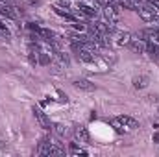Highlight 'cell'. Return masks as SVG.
<instances>
[{
    "label": "cell",
    "mask_w": 159,
    "mask_h": 157,
    "mask_svg": "<svg viewBox=\"0 0 159 157\" xmlns=\"http://www.w3.org/2000/svg\"><path fill=\"white\" fill-rule=\"evenodd\" d=\"M128 46H129L135 54H144V52H146V41L144 39H135V37H133Z\"/></svg>",
    "instance_id": "cell-9"
},
{
    "label": "cell",
    "mask_w": 159,
    "mask_h": 157,
    "mask_svg": "<svg viewBox=\"0 0 159 157\" xmlns=\"http://www.w3.org/2000/svg\"><path fill=\"white\" fill-rule=\"evenodd\" d=\"M74 137L78 139L80 142H89V131H87V128L85 126H78L74 129Z\"/></svg>",
    "instance_id": "cell-11"
},
{
    "label": "cell",
    "mask_w": 159,
    "mask_h": 157,
    "mask_svg": "<svg viewBox=\"0 0 159 157\" xmlns=\"http://www.w3.org/2000/svg\"><path fill=\"white\" fill-rule=\"evenodd\" d=\"M78 9L85 17H96L100 11L96 0H78Z\"/></svg>",
    "instance_id": "cell-1"
},
{
    "label": "cell",
    "mask_w": 159,
    "mask_h": 157,
    "mask_svg": "<svg viewBox=\"0 0 159 157\" xmlns=\"http://www.w3.org/2000/svg\"><path fill=\"white\" fill-rule=\"evenodd\" d=\"M104 15H106V19H107V22H119L120 20V6L117 2H109V4H106L104 6Z\"/></svg>",
    "instance_id": "cell-2"
},
{
    "label": "cell",
    "mask_w": 159,
    "mask_h": 157,
    "mask_svg": "<svg viewBox=\"0 0 159 157\" xmlns=\"http://www.w3.org/2000/svg\"><path fill=\"white\" fill-rule=\"evenodd\" d=\"M56 6H57V7H65V9H69V2H65V0L56 2Z\"/></svg>",
    "instance_id": "cell-19"
},
{
    "label": "cell",
    "mask_w": 159,
    "mask_h": 157,
    "mask_svg": "<svg viewBox=\"0 0 159 157\" xmlns=\"http://www.w3.org/2000/svg\"><path fill=\"white\" fill-rule=\"evenodd\" d=\"M78 57H80V61H83V63H94L96 54L91 52V50H87V48H81L78 52Z\"/></svg>",
    "instance_id": "cell-10"
},
{
    "label": "cell",
    "mask_w": 159,
    "mask_h": 157,
    "mask_svg": "<svg viewBox=\"0 0 159 157\" xmlns=\"http://www.w3.org/2000/svg\"><path fill=\"white\" fill-rule=\"evenodd\" d=\"M152 139H154V142H157V144H159V131L154 133V137H152Z\"/></svg>",
    "instance_id": "cell-23"
},
{
    "label": "cell",
    "mask_w": 159,
    "mask_h": 157,
    "mask_svg": "<svg viewBox=\"0 0 159 157\" xmlns=\"http://www.w3.org/2000/svg\"><path fill=\"white\" fill-rule=\"evenodd\" d=\"M34 115H35V118H37V122H39V126L43 128V129H46V131L52 129V122H50V118L46 117L39 107H34Z\"/></svg>",
    "instance_id": "cell-6"
},
{
    "label": "cell",
    "mask_w": 159,
    "mask_h": 157,
    "mask_svg": "<svg viewBox=\"0 0 159 157\" xmlns=\"http://www.w3.org/2000/svg\"><path fill=\"white\" fill-rule=\"evenodd\" d=\"M111 124H113L119 131L122 129V128H128V129H135V128H139V122H137L133 117H128V115H122V117L113 118Z\"/></svg>",
    "instance_id": "cell-4"
},
{
    "label": "cell",
    "mask_w": 159,
    "mask_h": 157,
    "mask_svg": "<svg viewBox=\"0 0 159 157\" xmlns=\"http://www.w3.org/2000/svg\"><path fill=\"white\" fill-rule=\"evenodd\" d=\"M54 56H56V59H57L59 67H69V65H70V59H69V56H67V54H63V52H56Z\"/></svg>",
    "instance_id": "cell-15"
},
{
    "label": "cell",
    "mask_w": 159,
    "mask_h": 157,
    "mask_svg": "<svg viewBox=\"0 0 159 157\" xmlns=\"http://www.w3.org/2000/svg\"><path fill=\"white\" fill-rule=\"evenodd\" d=\"M148 83H150L148 76H137V78H133V87L135 89H146Z\"/></svg>",
    "instance_id": "cell-13"
},
{
    "label": "cell",
    "mask_w": 159,
    "mask_h": 157,
    "mask_svg": "<svg viewBox=\"0 0 159 157\" xmlns=\"http://www.w3.org/2000/svg\"><path fill=\"white\" fill-rule=\"evenodd\" d=\"M26 4H28V6H39L41 0H26Z\"/></svg>",
    "instance_id": "cell-20"
},
{
    "label": "cell",
    "mask_w": 159,
    "mask_h": 157,
    "mask_svg": "<svg viewBox=\"0 0 159 157\" xmlns=\"http://www.w3.org/2000/svg\"><path fill=\"white\" fill-rule=\"evenodd\" d=\"M141 37L146 41V43H154V44H159V28H146Z\"/></svg>",
    "instance_id": "cell-7"
},
{
    "label": "cell",
    "mask_w": 159,
    "mask_h": 157,
    "mask_svg": "<svg viewBox=\"0 0 159 157\" xmlns=\"http://www.w3.org/2000/svg\"><path fill=\"white\" fill-rule=\"evenodd\" d=\"M52 129H54V133H56L57 137H63V135L67 133V128H65L63 124H54V126H52Z\"/></svg>",
    "instance_id": "cell-16"
},
{
    "label": "cell",
    "mask_w": 159,
    "mask_h": 157,
    "mask_svg": "<svg viewBox=\"0 0 159 157\" xmlns=\"http://www.w3.org/2000/svg\"><path fill=\"white\" fill-rule=\"evenodd\" d=\"M137 11H139L141 19H143V20H146V22H157V20H159L157 7H154V6H150V4H146V6H141Z\"/></svg>",
    "instance_id": "cell-3"
},
{
    "label": "cell",
    "mask_w": 159,
    "mask_h": 157,
    "mask_svg": "<svg viewBox=\"0 0 159 157\" xmlns=\"http://www.w3.org/2000/svg\"><path fill=\"white\" fill-rule=\"evenodd\" d=\"M146 2H148L150 6H154V7H157L159 9V0H146Z\"/></svg>",
    "instance_id": "cell-21"
},
{
    "label": "cell",
    "mask_w": 159,
    "mask_h": 157,
    "mask_svg": "<svg viewBox=\"0 0 159 157\" xmlns=\"http://www.w3.org/2000/svg\"><path fill=\"white\" fill-rule=\"evenodd\" d=\"M57 94H59V100H61V102H67V94H63V92H61V91H59V92H57Z\"/></svg>",
    "instance_id": "cell-22"
},
{
    "label": "cell",
    "mask_w": 159,
    "mask_h": 157,
    "mask_svg": "<svg viewBox=\"0 0 159 157\" xmlns=\"http://www.w3.org/2000/svg\"><path fill=\"white\" fill-rule=\"evenodd\" d=\"M0 32H2V34H4V35H7V37H9V30H7V28H6V24H4V22H2V19H0Z\"/></svg>",
    "instance_id": "cell-18"
},
{
    "label": "cell",
    "mask_w": 159,
    "mask_h": 157,
    "mask_svg": "<svg viewBox=\"0 0 159 157\" xmlns=\"http://www.w3.org/2000/svg\"><path fill=\"white\" fill-rule=\"evenodd\" d=\"M0 17L6 19H17L19 17V9L11 4H0Z\"/></svg>",
    "instance_id": "cell-5"
},
{
    "label": "cell",
    "mask_w": 159,
    "mask_h": 157,
    "mask_svg": "<svg viewBox=\"0 0 159 157\" xmlns=\"http://www.w3.org/2000/svg\"><path fill=\"white\" fill-rule=\"evenodd\" d=\"M113 35H115V43L119 46H128L131 43V39H133V35L129 32H115Z\"/></svg>",
    "instance_id": "cell-8"
},
{
    "label": "cell",
    "mask_w": 159,
    "mask_h": 157,
    "mask_svg": "<svg viewBox=\"0 0 159 157\" xmlns=\"http://www.w3.org/2000/svg\"><path fill=\"white\" fill-rule=\"evenodd\" d=\"M74 87L81 89V91H94V83H91L89 79H76L74 81Z\"/></svg>",
    "instance_id": "cell-12"
},
{
    "label": "cell",
    "mask_w": 159,
    "mask_h": 157,
    "mask_svg": "<svg viewBox=\"0 0 159 157\" xmlns=\"http://www.w3.org/2000/svg\"><path fill=\"white\" fill-rule=\"evenodd\" d=\"M70 154H74V155H87V152L78 148L76 144H70Z\"/></svg>",
    "instance_id": "cell-17"
},
{
    "label": "cell",
    "mask_w": 159,
    "mask_h": 157,
    "mask_svg": "<svg viewBox=\"0 0 159 157\" xmlns=\"http://www.w3.org/2000/svg\"><path fill=\"white\" fill-rule=\"evenodd\" d=\"M50 52L48 50H39V54H37V63L39 65H50Z\"/></svg>",
    "instance_id": "cell-14"
}]
</instances>
